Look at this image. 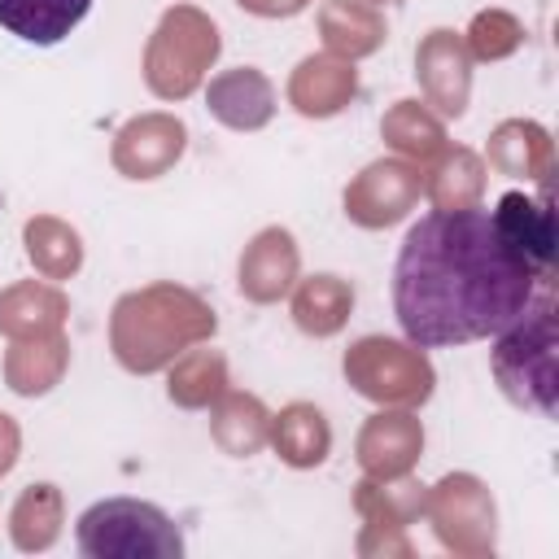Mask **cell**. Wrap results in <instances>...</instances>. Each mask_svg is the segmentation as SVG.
<instances>
[{"label": "cell", "mask_w": 559, "mask_h": 559, "mask_svg": "<svg viewBox=\"0 0 559 559\" xmlns=\"http://www.w3.org/2000/svg\"><path fill=\"white\" fill-rule=\"evenodd\" d=\"M87 9L92 0H0V26L26 44L52 48L87 17Z\"/></svg>", "instance_id": "obj_4"}, {"label": "cell", "mask_w": 559, "mask_h": 559, "mask_svg": "<svg viewBox=\"0 0 559 559\" xmlns=\"http://www.w3.org/2000/svg\"><path fill=\"white\" fill-rule=\"evenodd\" d=\"M537 275L489 210L424 214L393 262V314L411 345L445 349L498 336L537 297Z\"/></svg>", "instance_id": "obj_1"}, {"label": "cell", "mask_w": 559, "mask_h": 559, "mask_svg": "<svg viewBox=\"0 0 559 559\" xmlns=\"http://www.w3.org/2000/svg\"><path fill=\"white\" fill-rule=\"evenodd\" d=\"M498 231L507 236V245L537 271V275H550V262H555V214H550V201H528L524 192H507L498 201V210H489Z\"/></svg>", "instance_id": "obj_3"}, {"label": "cell", "mask_w": 559, "mask_h": 559, "mask_svg": "<svg viewBox=\"0 0 559 559\" xmlns=\"http://www.w3.org/2000/svg\"><path fill=\"white\" fill-rule=\"evenodd\" d=\"M79 550L92 559H179L183 533L140 498H105L79 515Z\"/></svg>", "instance_id": "obj_2"}]
</instances>
